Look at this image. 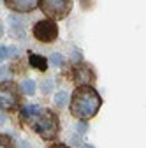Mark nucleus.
Listing matches in <instances>:
<instances>
[{"label": "nucleus", "instance_id": "obj_1", "mask_svg": "<svg viewBox=\"0 0 146 148\" xmlns=\"http://www.w3.org/2000/svg\"><path fill=\"white\" fill-rule=\"evenodd\" d=\"M102 106L100 94L92 85H81L76 86L70 95V115L79 120L93 118Z\"/></svg>", "mask_w": 146, "mask_h": 148}, {"label": "nucleus", "instance_id": "obj_2", "mask_svg": "<svg viewBox=\"0 0 146 148\" xmlns=\"http://www.w3.org/2000/svg\"><path fill=\"white\" fill-rule=\"evenodd\" d=\"M30 127L37 132L42 139H57L58 132H60V120L58 115L51 109H42L37 115H33L32 118H28Z\"/></svg>", "mask_w": 146, "mask_h": 148}, {"label": "nucleus", "instance_id": "obj_3", "mask_svg": "<svg viewBox=\"0 0 146 148\" xmlns=\"http://www.w3.org/2000/svg\"><path fill=\"white\" fill-rule=\"evenodd\" d=\"M20 86L18 83L7 79L0 83V109L18 111L20 109Z\"/></svg>", "mask_w": 146, "mask_h": 148}, {"label": "nucleus", "instance_id": "obj_4", "mask_svg": "<svg viewBox=\"0 0 146 148\" xmlns=\"http://www.w3.org/2000/svg\"><path fill=\"white\" fill-rule=\"evenodd\" d=\"M39 7L53 21L65 20L69 12L72 11V0H41Z\"/></svg>", "mask_w": 146, "mask_h": 148}, {"label": "nucleus", "instance_id": "obj_5", "mask_svg": "<svg viewBox=\"0 0 146 148\" xmlns=\"http://www.w3.org/2000/svg\"><path fill=\"white\" fill-rule=\"evenodd\" d=\"M32 32H33V37L39 42L51 44V42L57 41V37H58V25H57V21L46 18V20H39L35 23Z\"/></svg>", "mask_w": 146, "mask_h": 148}, {"label": "nucleus", "instance_id": "obj_6", "mask_svg": "<svg viewBox=\"0 0 146 148\" xmlns=\"http://www.w3.org/2000/svg\"><path fill=\"white\" fill-rule=\"evenodd\" d=\"M69 78H70L72 81L79 83V86H81V85H92V83H95V72H93L92 65L79 62V64H76V65L70 67Z\"/></svg>", "mask_w": 146, "mask_h": 148}, {"label": "nucleus", "instance_id": "obj_7", "mask_svg": "<svg viewBox=\"0 0 146 148\" xmlns=\"http://www.w3.org/2000/svg\"><path fill=\"white\" fill-rule=\"evenodd\" d=\"M41 0H4V4L9 11L18 12V14H27L32 12L35 7L39 5Z\"/></svg>", "mask_w": 146, "mask_h": 148}, {"label": "nucleus", "instance_id": "obj_8", "mask_svg": "<svg viewBox=\"0 0 146 148\" xmlns=\"http://www.w3.org/2000/svg\"><path fill=\"white\" fill-rule=\"evenodd\" d=\"M28 62H30V65L33 67V69H37V71H41V72H44L46 69H48V60L42 57V55H37V53H28Z\"/></svg>", "mask_w": 146, "mask_h": 148}, {"label": "nucleus", "instance_id": "obj_9", "mask_svg": "<svg viewBox=\"0 0 146 148\" xmlns=\"http://www.w3.org/2000/svg\"><path fill=\"white\" fill-rule=\"evenodd\" d=\"M9 23L12 25V35L14 37H25V28H23V23L20 21V18H16V16H11L9 18Z\"/></svg>", "mask_w": 146, "mask_h": 148}, {"label": "nucleus", "instance_id": "obj_10", "mask_svg": "<svg viewBox=\"0 0 146 148\" xmlns=\"http://www.w3.org/2000/svg\"><path fill=\"white\" fill-rule=\"evenodd\" d=\"M41 111V106H37V104H32V106H25L23 109H21V118H25V120H28V118H32L33 115H37Z\"/></svg>", "mask_w": 146, "mask_h": 148}, {"label": "nucleus", "instance_id": "obj_11", "mask_svg": "<svg viewBox=\"0 0 146 148\" xmlns=\"http://www.w3.org/2000/svg\"><path fill=\"white\" fill-rule=\"evenodd\" d=\"M21 92H23V94H27V95H33V92H35V83H33L32 79L23 81V83H21Z\"/></svg>", "mask_w": 146, "mask_h": 148}, {"label": "nucleus", "instance_id": "obj_12", "mask_svg": "<svg viewBox=\"0 0 146 148\" xmlns=\"http://www.w3.org/2000/svg\"><path fill=\"white\" fill-rule=\"evenodd\" d=\"M0 148H12V139L7 134H0Z\"/></svg>", "mask_w": 146, "mask_h": 148}, {"label": "nucleus", "instance_id": "obj_13", "mask_svg": "<svg viewBox=\"0 0 146 148\" xmlns=\"http://www.w3.org/2000/svg\"><path fill=\"white\" fill-rule=\"evenodd\" d=\"M49 62L53 65H57V67H62L63 65V57H62V55H58V53H53L51 57H49Z\"/></svg>", "mask_w": 146, "mask_h": 148}, {"label": "nucleus", "instance_id": "obj_14", "mask_svg": "<svg viewBox=\"0 0 146 148\" xmlns=\"http://www.w3.org/2000/svg\"><path fill=\"white\" fill-rule=\"evenodd\" d=\"M55 102H57V106H63V104L67 102V94H65L63 90L57 94V97H55Z\"/></svg>", "mask_w": 146, "mask_h": 148}, {"label": "nucleus", "instance_id": "obj_15", "mask_svg": "<svg viewBox=\"0 0 146 148\" xmlns=\"http://www.w3.org/2000/svg\"><path fill=\"white\" fill-rule=\"evenodd\" d=\"M11 48H5V46H0V62L2 60H5L7 57H11Z\"/></svg>", "mask_w": 146, "mask_h": 148}, {"label": "nucleus", "instance_id": "obj_16", "mask_svg": "<svg viewBox=\"0 0 146 148\" xmlns=\"http://www.w3.org/2000/svg\"><path fill=\"white\" fill-rule=\"evenodd\" d=\"M9 74H11V71H9V69H5V67H0V81H7Z\"/></svg>", "mask_w": 146, "mask_h": 148}, {"label": "nucleus", "instance_id": "obj_17", "mask_svg": "<svg viewBox=\"0 0 146 148\" xmlns=\"http://www.w3.org/2000/svg\"><path fill=\"white\" fill-rule=\"evenodd\" d=\"M51 88H53V83L51 81H44V85H42V92L46 94V92H51Z\"/></svg>", "mask_w": 146, "mask_h": 148}, {"label": "nucleus", "instance_id": "obj_18", "mask_svg": "<svg viewBox=\"0 0 146 148\" xmlns=\"http://www.w3.org/2000/svg\"><path fill=\"white\" fill-rule=\"evenodd\" d=\"M78 132H86V123L85 122H81V123H78Z\"/></svg>", "mask_w": 146, "mask_h": 148}, {"label": "nucleus", "instance_id": "obj_19", "mask_svg": "<svg viewBox=\"0 0 146 148\" xmlns=\"http://www.w3.org/2000/svg\"><path fill=\"white\" fill-rule=\"evenodd\" d=\"M48 148H70V146H67V145H63V143H55V145H51V146H48Z\"/></svg>", "mask_w": 146, "mask_h": 148}, {"label": "nucleus", "instance_id": "obj_20", "mask_svg": "<svg viewBox=\"0 0 146 148\" xmlns=\"http://www.w3.org/2000/svg\"><path fill=\"white\" fill-rule=\"evenodd\" d=\"M20 148H32L28 141H20Z\"/></svg>", "mask_w": 146, "mask_h": 148}, {"label": "nucleus", "instance_id": "obj_21", "mask_svg": "<svg viewBox=\"0 0 146 148\" xmlns=\"http://www.w3.org/2000/svg\"><path fill=\"white\" fill-rule=\"evenodd\" d=\"M72 60H74V62H81V57H79V53H74V55H72Z\"/></svg>", "mask_w": 146, "mask_h": 148}, {"label": "nucleus", "instance_id": "obj_22", "mask_svg": "<svg viewBox=\"0 0 146 148\" xmlns=\"http://www.w3.org/2000/svg\"><path fill=\"white\" fill-rule=\"evenodd\" d=\"M2 123H5V116H4L2 111H0V125H2Z\"/></svg>", "mask_w": 146, "mask_h": 148}, {"label": "nucleus", "instance_id": "obj_23", "mask_svg": "<svg viewBox=\"0 0 146 148\" xmlns=\"http://www.w3.org/2000/svg\"><path fill=\"white\" fill-rule=\"evenodd\" d=\"M2 34H4V27L0 25V37H2Z\"/></svg>", "mask_w": 146, "mask_h": 148}]
</instances>
